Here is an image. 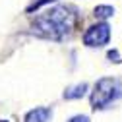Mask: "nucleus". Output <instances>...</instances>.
Returning a JSON list of instances; mask_svg holds the SVG:
<instances>
[{
  "label": "nucleus",
  "instance_id": "nucleus-10",
  "mask_svg": "<svg viewBox=\"0 0 122 122\" xmlns=\"http://www.w3.org/2000/svg\"><path fill=\"white\" fill-rule=\"evenodd\" d=\"M0 122H6V120H0Z\"/></svg>",
  "mask_w": 122,
  "mask_h": 122
},
{
  "label": "nucleus",
  "instance_id": "nucleus-7",
  "mask_svg": "<svg viewBox=\"0 0 122 122\" xmlns=\"http://www.w3.org/2000/svg\"><path fill=\"white\" fill-rule=\"evenodd\" d=\"M49 2H54V0H33V2H31V4L27 6V12H33V10L41 8L43 4H49Z\"/></svg>",
  "mask_w": 122,
  "mask_h": 122
},
{
  "label": "nucleus",
  "instance_id": "nucleus-1",
  "mask_svg": "<svg viewBox=\"0 0 122 122\" xmlns=\"http://www.w3.org/2000/svg\"><path fill=\"white\" fill-rule=\"evenodd\" d=\"M74 21H76V16L72 14V8L56 6L35 18L33 31L49 39H62L74 29Z\"/></svg>",
  "mask_w": 122,
  "mask_h": 122
},
{
  "label": "nucleus",
  "instance_id": "nucleus-3",
  "mask_svg": "<svg viewBox=\"0 0 122 122\" xmlns=\"http://www.w3.org/2000/svg\"><path fill=\"white\" fill-rule=\"evenodd\" d=\"M109 39H111V27L107 23L91 25L83 35V43L87 47H103V45L109 43Z\"/></svg>",
  "mask_w": 122,
  "mask_h": 122
},
{
  "label": "nucleus",
  "instance_id": "nucleus-4",
  "mask_svg": "<svg viewBox=\"0 0 122 122\" xmlns=\"http://www.w3.org/2000/svg\"><path fill=\"white\" fill-rule=\"evenodd\" d=\"M49 118H51V111L45 107L33 109L25 114V122H49Z\"/></svg>",
  "mask_w": 122,
  "mask_h": 122
},
{
  "label": "nucleus",
  "instance_id": "nucleus-6",
  "mask_svg": "<svg viewBox=\"0 0 122 122\" xmlns=\"http://www.w3.org/2000/svg\"><path fill=\"white\" fill-rule=\"evenodd\" d=\"M112 14H114L112 6H97L95 8V18H99V20H107V18H111Z\"/></svg>",
  "mask_w": 122,
  "mask_h": 122
},
{
  "label": "nucleus",
  "instance_id": "nucleus-8",
  "mask_svg": "<svg viewBox=\"0 0 122 122\" xmlns=\"http://www.w3.org/2000/svg\"><path fill=\"white\" fill-rule=\"evenodd\" d=\"M68 122H89V118H87V116H81V114H78V116H74V118H70Z\"/></svg>",
  "mask_w": 122,
  "mask_h": 122
},
{
  "label": "nucleus",
  "instance_id": "nucleus-2",
  "mask_svg": "<svg viewBox=\"0 0 122 122\" xmlns=\"http://www.w3.org/2000/svg\"><path fill=\"white\" fill-rule=\"evenodd\" d=\"M120 83L118 80L112 78H101L95 87H93V93H91V107L97 111V109H107L112 101H116L120 97Z\"/></svg>",
  "mask_w": 122,
  "mask_h": 122
},
{
  "label": "nucleus",
  "instance_id": "nucleus-5",
  "mask_svg": "<svg viewBox=\"0 0 122 122\" xmlns=\"http://www.w3.org/2000/svg\"><path fill=\"white\" fill-rule=\"evenodd\" d=\"M85 91H87V85L85 83H78V85H74V87L64 91V99H80V97L85 95Z\"/></svg>",
  "mask_w": 122,
  "mask_h": 122
},
{
  "label": "nucleus",
  "instance_id": "nucleus-9",
  "mask_svg": "<svg viewBox=\"0 0 122 122\" xmlns=\"http://www.w3.org/2000/svg\"><path fill=\"white\" fill-rule=\"evenodd\" d=\"M109 58L112 60V62H118L120 56H118V51H109Z\"/></svg>",
  "mask_w": 122,
  "mask_h": 122
}]
</instances>
